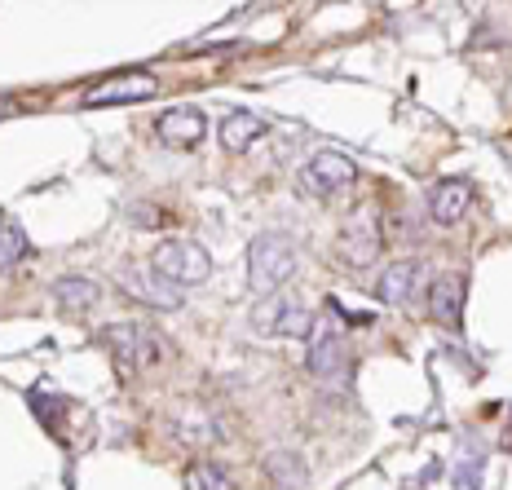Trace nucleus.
Instances as JSON below:
<instances>
[{
  "instance_id": "nucleus-1",
  "label": "nucleus",
  "mask_w": 512,
  "mask_h": 490,
  "mask_svg": "<svg viewBox=\"0 0 512 490\" xmlns=\"http://www.w3.org/2000/svg\"><path fill=\"white\" fill-rule=\"evenodd\" d=\"M296 270V248L287 234H256L248 243V287L256 296H274L283 292V283Z\"/></svg>"
},
{
  "instance_id": "nucleus-2",
  "label": "nucleus",
  "mask_w": 512,
  "mask_h": 490,
  "mask_svg": "<svg viewBox=\"0 0 512 490\" xmlns=\"http://www.w3.org/2000/svg\"><path fill=\"white\" fill-rule=\"evenodd\" d=\"M102 345L111 349V358L120 362V371H151L159 367V362L168 358V345H164V336L151 332V327H142V323H115V327H106L102 332Z\"/></svg>"
},
{
  "instance_id": "nucleus-3",
  "label": "nucleus",
  "mask_w": 512,
  "mask_h": 490,
  "mask_svg": "<svg viewBox=\"0 0 512 490\" xmlns=\"http://www.w3.org/2000/svg\"><path fill=\"white\" fill-rule=\"evenodd\" d=\"M151 270L164 274V279L177 287H199L212 279V257L195 239H164L151 252Z\"/></svg>"
},
{
  "instance_id": "nucleus-4",
  "label": "nucleus",
  "mask_w": 512,
  "mask_h": 490,
  "mask_svg": "<svg viewBox=\"0 0 512 490\" xmlns=\"http://www.w3.org/2000/svg\"><path fill=\"white\" fill-rule=\"evenodd\" d=\"M305 367L309 376L318 380H345L349 371V349H345V336H340L336 318H318L314 332H309V354H305Z\"/></svg>"
},
{
  "instance_id": "nucleus-5",
  "label": "nucleus",
  "mask_w": 512,
  "mask_h": 490,
  "mask_svg": "<svg viewBox=\"0 0 512 490\" xmlns=\"http://www.w3.org/2000/svg\"><path fill=\"white\" fill-rule=\"evenodd\" d=\"M252 323H256V332L292 336V340L314 332V314H309V310H305V301H301V296H292V292H274V296H265V301L256 305Z\"/></svg>"
},
{
  "instance_id": "nucleus-6",
  "label": "nucleus",
  "mask_w": 512,
  "mask_h": 490,
  "mask_svg": "<svg viewBox=\"0 0 512 490\" xmlns=\"http://www.w3.org/2000/svg\"><path fill=\"white\" fill-rule=\"evenodd\" d=\"M354 177H358V164L349 155L318 151V155H309V164L301 168V190L314 199H332L340 190L354 186Z\"/></svg>"
},
{
  "instance_id": "nucleus-7",
  "label": "nucleus",
  "mask_w": 512,
  "mask_h": 490,
  "mask_svg": "<svg viewBox=\"0 0 512 490\" xmlns=\"http://www.w3.org/2000/svg\"><path fill=\"white\" fill-rule=\"evenodd\" d=\"M380 243H384V230H380V217L371 208H362L354 221H349L345 230H340L336 239V252L345 265H354V270H362V265H371L380 257Z\"/></svg>"
},
{
  "instance_id": "nucleus-8",
  "label": "nucleus",
  "mask_w": 512,
  "mask_h": 490,
  "mask_svg": "<svg viewBox=\"0 0 512 490\" xmlns=\"http://www.w3.org/2000/svg\"><path fill=\"white\" fill-rule=\"evenodd\" d=\"M120 287L133 301H142V305H151V310H181V287L177 283H168L164 274H155L151 265H128V270L120 274Z\"/></svg>"
},
{
  "instance_id": "nucleus-9",
  "label": "nucleus",
  "mask_w": 512,
  "mask_h": 490,
  "mask_svg": "<svg viewBox=\"0 0 512 490\" xmlns=\"http://www.w3.org/2000/svg\"><path fill=\"white\" fill-rule=\"evenodd\" d=\"M155 89H159L155 76H146V71H124V76H111V80H102L98 89L84 93V106H124V102H142V98H151Z\"/></svg>"
},
{
  "instance_id": "nucleus-10",
  "label": "nucleus",
  "mask_w": 512,
  "mask_h": 490,
  "mask_svg": "<svg viewBox=\"0 0 512 490\" xmlns=\"http://www.w3.org/2000/svg\"><path fill=\"white\" fill-rule=\"evenodd\" d=\"M155 133H159V142H164V146L190 151V146H199L208 137V120H204V111H195V106H177V111L159 115Z\"/></svg>"
},
{
  "instance_id": "nucleus-11",
  "label": "nucleus",
  "mask_w": 512,
  "mask_h": 490,
  "mask_svg": "<svg viewBox=\"0 0 512 490\" xmlns=\"http://www.w3.org/2000/svg\"><path fill=\"white\" fill-rule=\"evenodd\" d=\"M468 204H473V186L460 177H446V181H437L433 195H429V217L437 226H460Z\"/></svg>"
},
{
  "instance_id": "nucleus-12",
  "label": "nucleus",
  "mask_w": 512,
  "mask_h": 490,
  "mask_svg": "<svg viewBox=\"0 0 512 490\" xmlns=\"http://www.w3.org/2000/svg\"><path fill=\"white\" fill-rule=\"evenodd\" d=\"M173 433H177V442H186V446H217V442H221V424H217V415H212L208 407H195V402L177 407V415H173Z\"/></svg>"
},
{
  "instance_id": "nucleus-13",
  "label": "nucleus",
  "mask_w": 512,
  "mask_h": 490,
  "mask_svg": "<svg viewBox=\"0 0 512 490\" xmlns=\"http://www.w3.org/2000/svg\"><path fill=\"white\" fill-rule=\"evenodd\" d=\"M420 279H424V265L420 261H393L389 270L380 274L376 283V296L384 305H407L415 292H420Z\"/></svg>"
},
{
  "instance_id": "nucleus-14",
  "label": "nucleus",
  "mask_w": 512,
  "mask_h": 490,
  "mask_svg": "<svg viewBox=\"0 0 512 490\" xmlns=\"http://www.w3.org/2000/svg\"><path fill=\"white\" fill-rule=\"evenodd\" d=\"M464 310V274H437L429 287V314L442 327H455Z\"/></svg>"
},
{
  "instance_id": "nucleus-15",
  "label": "nucleus",
  "mask_w": 512,
  "mask_h": 490,
  "mask_svg": "<svg viewBox=\"0 0 512 490\" xmlns=\"http://www.w3.org/2000/svg\"><path fill=\"white\" fill-rule=\"evenodd\" d=\"M217 137H221V146H226L230 155H243L248 146H256L265 137V124L256 120V115H248V111H230L226 120H221Z\"/></svg>"
},
{
  "instance_id": "nucleus-16",
  "label": "nucleus",
  "mask_w": 512,
  "mask_h": 490,
  "mask_svg": "<svg viewBox=\"0 0 512 490\" xmlns=\"http://www.w3.org/2000/svg\"><path fill=\"white\" fill-rule=\"evenodd\" d=\"M265 477H270L274 490H305L309 468L296 451H270L265 455Z\"/></svg>"
},
{
  "instance_id": "nucleus-17",
  "label": "nucleus",
  "mask_w": 512,
  "mask_h": 490,
  "mask_svg": "<svg viewBox=\"0 0 512 490\" xmlns=\"http://www.w3.org/2000/svg\"><path fill=\"white\" fill-rule=\"evenodd\" d=\"M98 296H102V292H98V283L84 279V274H67V279L53 283V301H58L67 314L93 310V305H98Z\"/></svg>"
},
{
  "instance_id": "nucleus-18",
  "label": "nucleus",
  "mask_w": 512,
  "mask_h": 490,
  "mask_svg": "<svg viewBox=\"0 0 512 490\" xmlns=\"http://www.w3.org/2000/svg\"><path fill=\"white\" fill-rule=\"evenodd\" d=\"M186 490H234V482H230V473L221 464L199 460V464L186 468Z\"/></svg>"
},
{
  "instance_id": "nucleus-19",
  "label": "nucleus",
  "mask_w": 512,
  "mask_h": 490,
  "mask_svg": "<svg viewBox=\"0 0 512 490\" xmlns=\"http://www.w3.org/2000/svg\"><path fill=\"white\" fill-rule=\"evenodd\" d=\"M27 257V234L14 226V221H0V270L18 265Z\"/></svg>"
},
{
  "instance_id": "nucleus-20",
  "label": "nucleus",
  "mask_w": 512,
  "mask_h": 490,
  "mask_svg": "<svg viewBox=\"0 0 512 490\" xmlns=\"http://www.w3.org/2000/svg\"><path fill=\"white\" fill-rule=\"evenodd\" d=\"M9 111H14V102H5V98H0V115H9Z\"/></svg>"
}]
</instances>
